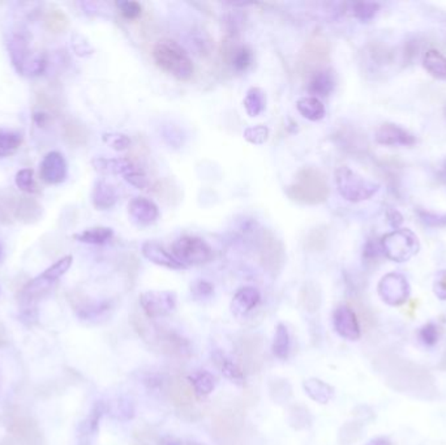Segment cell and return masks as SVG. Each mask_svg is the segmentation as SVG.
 <instances>
[{
    "instance_id": "6da1fadb",
    "label": "cell",
    "mask_w": 446,
    "mask_h": 445,
    "mask_svg": "<svg viewBox=\"0 0 446 445\" xmlns=\"http://www.w3.org/2000/svg\"><path fill=\"white\" fill-rule=\"evenodd\" d=\"M286 194L296 203L317 205L325 203L329 196V185L320 170L308 166L296 173L294 182L286 188Z\"/></svg>"
},
{
    "instance_id": "7a4b0ae2",
    "label": "cell",
    "mask_w": 446,
    "mask_h": 445,
    "mask_svg": "<svg viewBox=\"0 0 446 445\" xmlns=\"http://www.w3.org/2000/svg\"><path fill=\"white\" fill-rule=\"evenodd\" d=\"M153 59L165 72L180 81H188L195 72L193 63L186 50L171 40H161L153 47Z\"/></svg>"
},
{
    "instance_id": "3957f363",
    "label": "cell",
    "mask_w": 446,
    "mask_h": 445,
    "mask_svg": "<svg viewBox=\"0 0 446 445\" xmlns=\"http://www.w3.org/2000/svg\"><path fill=\"white\" fill-rule=\"evenodd\" d=\"M132 322L138 336L143 337L144 341L149 342L152 346L159 349L161 352L173 357H180V358L189 355L191 352L189 343L175 331H164L162 328L149 325L140 316H135Z\"/></svg>"
},
{
    "instance_id": "277c9868",
    "label": "cell",
    "mask_w": 446,
    "mask_h": 445,
    "mask_svg": "<svg viewBox=\"0 0 446 445\" xmlns=\"http://www.w3.org/2000/svg\"><path fill=\"white\" fill-rule=\"evenodd\" d=\"M335 186L340 195L350 203H362L374 197L380 185L355 173L349 166H340L335 170Z\"/></svg>"
},
{
    "instance_id": "5b68a950",
    "label": "cell",
    "mask_w": 446,
    "mask_h": 445,
    "mask_svg": "<svg viewBox=\"0 0 446 445\" xmlns=\"http://www.w3.org/2000/svg\"><path fill=\"white\" fill-rule=\"evenodd\" d=\"M381 249L388 259L395 263H405L419 252L420 243L410 228H397L383 237Z\"/></svg>"
},
{
    "instance_id": "8992f818",
    "label": "cell",
    "mask_w": 446,
    "mask_h": 445,
    "mask_svg": "<svg viewBox=\"0 0 446 445\" xmlns=\"http://www.w3.org/2000/svg\"><path fill=\"white\" fill-rule=\"evenodd\" d=\"M73 258L71 255H67L62 259L54 263L51 267H49L38 277L31 280L21 291L22 300L26 304H31V302L40 298L45 291L49 290L52 285L62 279L63 276L72 267Z\"/></svg>"
},
{
    "instance_id": "52a82bcc",
    "label": "cell",
    "mask_w": 446,
    "mask_h": 445,
    "mask_svg": "<svg viewBox=\"0 0 446 445\" xmlns=\"http://www.w3.org/2000/svg\"><path fill=\"white\" fill-rule=\"evenodd\" d=\"M174 258L186 265L205 264L213 258V251L204 239L184 235L173 243Z\"/></svg>"
},
{
    "instance_id": "ba28073f",
    "label": "cell",
    "mask_w": 446,
    "mask_h": 445,
    "mask_svg": "<svg viewBox=\"0 0 446 445\" xmlns=\"http://www.w3.org/2000/svg\"><path fill=\"white\" fill-rule=\"evenodd\" d=\"M257 255L262 268L271 274H278L285 264V247L270 230L264 228L257 237Z\"/></svg>"
},
{
    "instance_id": "9c48e42d",
    "label": "cell",
    "mask_w": 446,
    "mask_h": 445,
    "mask_svg": "<svg viewBox=\"0 0 446 445\" xmlns=\"http://www.w3.org/2000/svg\"><path fill=\"white\" fill-rule=\"evenodd\" d=\"M330 47L328 41L322 36H313L304 45L299 55V70L303 75L311 76L322 70V67L329 62Z\"/></svg>"
},
{
    "instance_id": "30bf717a",
    "label": "cell",
    "mask_w": 446,
    "mask_h": 445,
    "mask_svg": "<svg viewBox=\"0 0 446 445\" xmlns=\"http://www.w3.org/2000/svg\"><path fill=\"white\" fill-rule=\"evenodd\" d=\"M377 292L381 300L388 306L399 307L404 306L410 298L411 288L404 274L401 273H388L379 282Z\"/></svg>"
},
{
    "instance_id": "8fae6325",
    "label": "cell",
    "mask_w": 446,
    "mask_h": 445,
    "mask_svg": "<svg viewBox=\"0 0 446 445\" xmlns=\"http://www.w3.org/2000/svg\"><path fill=\"white\" fill-rule=\"evenodd\" d=\"M140 304L149 319H158L175 310L177 294L174 291H145L140 297Z\"/></svg>"
},
{
    "instance_id": "7c38bea8",
    "label": "cell",
    "mask_w": 446,
    "mask_h": 445,
    "mask_svg": "<svg viewBox=\"0 0 446 445\" xmlns=\"http://www.w3.org/2000/svg\"><path fill=\"white\" fill-rule=\"evenodd\" d=\"M333 324L335 331L344 340L356 341L362 336L360 324L355 311L346 304H341L335 309L333 313Z\"/></svg>"
},
{
    "instance_id": "4fadbf2b",
    "label": "cell",
    "mask_w": 446,
    "mask_h": 445,
    "mask_svg": "<svg viewBox=\"0 0 446 445\" xmlns=\"http://www.w3.org/2000/svg\"><path fill=\"white\" fill-rule=\"evenodd\" d=\"M68 175V165L61 152H49L40 164V176L46 185H61Z\"/></svg>"
},
{
    "instance_id": "5bb4252c",
    "label": "cell",
    "mask_w": 446,
    "mask_h": 445,
    "mask_svg": "<svg viewBox=\"0 0 446 445\" xmlns=\"http://www.w3.org/2000/svg\"><path fill=\"white\" fill-rule=\"evenodd\" d=\"M374 140L377 144L385 146H413L416 143L415 136L393 123L380 125L374 134Z\"/></svg>"
},
{
    "instance_id": "9a60e30c",
    "label": "cell",
    "mask_w": 446,
    "mask_h": 445,
    "mask_svg": "<svg viewBox=\"0 0 446 445\" xmlns=\"http://www.w3.org/2000/svg\"><path fill=\"white\" fill-rule=\"evenodd\" d=\"M261 354H262V342L256 336L243 337L238 345L239 359L244 364L250 373H256L261 366Z\"/></svg>"
},
{
    "instance_id": "2e32d148",
    "label": "cell",
    "mask_w": 446,
    "mask_h": 445,
    "mask_svg": "<svg viewBox=\"0 0 446 445\" xmlns=\"http://www.w3.org/2000/svg\"><path fill=\"white\" fill-rule=\"evenodd\" d=\"M128 213L137 225L149 226L159 218V209L146 197H135L128 204Z\"/></svg>"
},
{
    "instance_id": "e0dca14e",
    "label": "cell",
    "mask_w": 446,
    "mask_h": 445,
    "mask_svg": "<svg viewBox=\"0 0 446 445\" xmlns=\"http://www.w3.org/2000/svg\"><path fill=\"white\" fill-rule=\"evenodd\" d=\"M7 49L10 54V62L15 67V70L20 73L22 67L28 59L31 58V46H29V40L24 33H12L7 41Z\"/></svg>"
},
{
    "instance_id": "ac0fdd59",
    "label": "cell",
    "mask_w": 446,
    "mask_h": 445,
    "mask_svg": "<svg viewBox=\"0 0 446 445\" xmlns=\"http://www.w3.org/2000/svg\"><path fill=\"white\" fill-rule=\"evenodd\" d=\"M141 252L145 259L152 261L153 264L168 268V270H183L186 268L182 263H179L173 255H170L166 249H164L157 242H145L141 247Z\"/></svg>"
},
{
    "instance_id": "d6986e66",
    "label": "cell",
    "mask_w": 446,
    "mask_h": 445,
    "mask_svg": "<svg viewBox=\"0 0 446 445\" xmlns=\"http://www.w3.org/2000/svg\"><path fill=\"white\" fill-rule=\"evenodd\" d=\"M94 170L106 175H123L136 170V165L129 158H94Z\"/></svg>"
},
{
    "instance_id": "ffe728a7",
    "label": "cell",
    "mask_w": 446,
    "mask_h": 445,
    "mask_svg": "<svg viewBox=\"0 0 446 445\" xmlns=\"http://www.w3.org/2000/svg\"><path fill=\"white\" fill-rule=\"evenodd\" d=\"M335 84L337 79L334 71L330 68H322L310 76L308 92L313 94V97L316 98L328 97L334 91Z\"/></svg>"
},
{
    "instance_id": "44dd1931",
    "label": "cell",
    "mask_w": 446,
    "mask_h": 445,
    "mask_svg": "<svg viewBox=\"0 0 446 445\" xmlns=\"http://www.w3.org/2000/svg\"><path fill=\"white\" fill-rule=\"evenodd\" d=\"M260 300H261V294L256 288H252V286L241 288L237 291V294L232 298L231 310L238 316L246 315L259 304Z\"/></svg>"
},
{
    "instance_id": "7402d4cb",
    "label": "cell",
    "mask_w": 446,
    "mask_h": 445,
    "mask_svg": "<svg viewBox=\"0 0 446 445\" xmlns=\"http://www.w3.org/2000/svg\"><path fill=\"white\" fill-rule=\"evenodd\" d=\"M119 198V194L113 185L98 180L95 182L92 192V203L98 210H107L111 209L116 204Z\"/></svg>"
},
{
    "instance_id": "603a6c76",
    "label": "cell",
    "mask_w": 446,
    "mask_h": 445,
    "mask_svg": "<svg viewBox=\"0 0 446 445\" xmlns=\"http://www.w3.org/2000/svg\"><path fill=\"white\" fill-rule=\"evenodd\" d=\"M167 394L170 401H173V404L177 405V406H187L193 403V396L195 392L191 387L189 382H186L183 379H171L167 383L166 388Z\"/></svg>"
},
{
    "instance_id": "cb8c5ba5",
    "label": "cell",
    "mask_w": 446,
    "mask_h": 445,
    "mask_svg": "<svg viewBox=\"0 0 446 445\" xmlns=\"http://www.w3.org/2000/svg\"><path fill=\"white\" fill-rule=\"evenodd\" d=\"M423 67L437 80L446 81V56L436 49L427 50L423 56Z\"/></svg>"
},
{
    "instance_id": "d4e9b609",
    "label": "cell",
    "mask_w": 446,
    "mask_h": 445,
    "mask_svg": "<svg viewBox=\"0 0 446 445\" xmlns=\"http://www.w3.org/2000/svg\"><path fill=\"white\" fill-rule=\"evenodd\" d=\"M303 387H304L305 393L308 394L313 401H316L319 404H328L334 397L333 387L322 382L320 379L305 380Z\"/></svg>"
},
{
    "instance_id": "484cf974",
    "label": "cell",
    "mask_w": 446,
    "mask_h": 445,
    "mask_svg": "<svg viewBox=\"0 0 446 445\" xmlns=\"http://www.w3.org/2000/svg\"><path fill=\"white\" fill-rule=\"evenodd\" d=\"M296 109L303 118H305L311 122L321 120L322 118L325 116V106L319 98H316L313 95L299 98L296 102Z\"/></svg>"
},
{
    "instance_id": "4316f807",
    "label": "cell",
    "mask_w": 446,
    "mask_h": 445,
    "mask_svg": "<svg viewBox=\"0 0 446 445\" xmlns=\"http://www.w3.org/2000/svg\"><path fill=\"white\" fill-rule=\"evenodd\" d=\"M213 359H214V363L217 364V367L221 370V373H223L228 380H231L232 383L239 384V385L244 383V373L241 371V368L239 367L237 363L228 359L225 354H222V352L217 350L213 354Z\"/></svg>"
},
{
    "instance_id": "83f0119b",
    "label": "cell",
    "mask_w": 446,
    "mask_h": 445,
    "mask_svg": "<svg viewBox=\"0 0 446 445\" xmlns=\"http://www.w3.org/2000/svg\"><path fill=\"white\" fill-rule=\"evenodd\" d=\"M113 235H114L113 228L97 226V228H86L81 233L74 234L73 239L85 244H104L113 238Z\"/></svg>"
},
{
    "instance_id": "f1b7e54d",
    "label": "cell",
    "mask_w": 446,
    "mask_h": 445,
    "mask_svg": "<svg viewBox=\"0 0 446 445\" xmlns=\"http://www.w3.org/2000/svg\"><path fill=\"white\" fill-rule=\"evenodd\" d=\"M188 382L198 397L209 396L216 388V377L208 371H198L191 375Z\"/></svg>"
},
{
    "instance_id": "f546056e",
    "label": "cell",
    "mask_w": 446,
    "mask_h": 445,
    "mask_svg": "<svg viewBox=\"0 0 446 445\" xmlns=\"http://www.w3.org/2000/svg\"><path fill=\"white\" fill-rule=\"evenodd\" d=\"M243 104L250 118L259 116L266 107V95L260 88H250L246 94Z\"/></svg>"
},
{
    "instance_id": "4dcf8cb0",
    "label": "cell",
    "mask_w": 446,
    "mask_h": 445,
    "mask_svg": "<svg viewBox=\"0 0 446 445\" xmlns=\"http://www.w3.org/2000/svg\"><path fill=\"white\" fill-rule=\"evenodd\" d=\"M299 302L304 310L308 312H316L321 306V292L314 283L308 282L301 288L299 292Z\"/></svg>"
},
{
    "instance_id": "1f68e13d",
    "label": "cell",
    "mask_w": 446,
    "mask_h": 445,
    "mask_svg": "<svg viewBox=\"0 0 446 445\" xmlns=\"http://www.w3.org/2000/svg\"><path fill=\"white\" fill-rule=\"evenodd\" d=\"M22 143V135L17 131L0 128V157L15 153Z\"/></svg>"
},
{
    "instance_id": "d6a6232c",
    "label": "cell",
    "mask_w": 446,
    "mask_h": 445,
    "mask_svg": "<svg viewBox=\"0 0 446 445\" xmlns=\"http://www.w3.org/2000/svg\"><path fill=\"white\" fill-rule=\"evenodd\" d=\"M290 352V334L285 324H278L276 329L274 342H273V354L278 359H286Z\"/></svg>"
},
{
    "instance_id": "836d02e7",
    "label": "cell",
    "mask_w": 446,
    "mask_h": 445,
    "mask_svg": "<svg viewBox=\"0 0 446 445\" xmlns=\"http://www.w3.org/2000/svg\"><path fill=\"white\" fill-rule=\"evenodd\" d=\"M228 58L234 70L238 72H243L253 62V52L247 46H240V47L231 49L228 52Z\"/></svg>"
},
{
    "instance_id": "e575fe53",
    "label": "cell",
    "mask_w": 446,
    "mask_h": 445,
    "mask_svg": "<svg viewBox=\"0 0 446 445\" xmlns=\"http://www.w3.org/2000/svg\"><path fill=\"white\" fill-rule=\"evenodd\" d=\"M47 68V59L41 52H33L28 62L22 67L20 75L26 77H37L45 73Z\"/></svg>"
},
{
    "instance_id": "d590c367",
    "label": "cell",
    "mask_w": 446,
    "mask_h": 445,
    "mask_svg": "<svg viewBox=\"0 0 446 445\" xmlns=\"http://www.w3.org/2000/svg\"><path fill=\"white\" fill-rule=\"evenodd\" d=\"M349 7H350L353 17H356L358 20L363 21V22L374 19L380 10V4L371 3V1L353 3V4H349Z\"/></svg>"
},
{
    "instance_id": "8d00e7d4",
    "label": "cell",
    "mask_w": 446,
    "mask_h": 445,
    "mask_svg": "<svg viewBox=\"0 0 446 445\" xmlns=\"http://www.w3.org/2000/svg\"><path fill=\"white\" fill-rule=\"evenodd\" d=\"M104 412H106V405H104V403H102V401L95 403L93 409H92V412H90V414L86 418V421L83 422V430L85 434L94 435V434L98 431L99 422H101V418L104 416Z\"/></svg>"
},
{
    "instance_id": "74e56055",
    "label": "cell",
    "mask_w": 446,
    "mask_h": 445,
    "mask_svg": "<svg viewBox=\"0 0 446 445\" xmlns=\"http://www.w3.org/2000/svg\"><path fill=\"white\" fill-rule=\"evenodd\" d=\"M15 183L21 191L26 194H35L38 192L37 185L34 180V173L31 169H22L15 178Z\"/></svg>"
},
{
    "instance_id": "f35d334b",
    "label": "cell",
    "mask_w": 446,
    "mask_h": 445,
    "mask_svg": "<svg viewBox=\"0 0 446 445\" xmlns=\"http://www.w3.org/2000/svg\"><path fill=\"white\" fill-rule=\"evenodd\" d=\"M244 139L248 141L249 144L253 146H262L268 141L269 139V128L265 125H257L253 127H248L244 131Z\"/></svg>"
},
{
    "instance_id": "ab89813d",
    "label": "cell",
    "mask_w": 446,
    "mask_h": 445,
    "mask_svg": "<svg viewBox=\"0 0 446 445\" xmlns=\"http://www.w3.org/2000/svg\"><path fill=\"white\" fill-rule=\"evenodd\" d=\"M102 140H104L106 146H110L111 149H114L116 152H123L131 146V139L125 135V134H116V132L104 134L102 136Z\"/></svg>"
},
{
    "instance_id": "60d3db41",
    "label": "cell",
    "mask_w": 446,
    "mask_h": 445,
    "mask_svg": "<svg viewBox=\"0 0 446 445\" xmlns=\"http://www.w3.org/2000/svg\"><path fill=\"white\" fill-rule=\"evenodd\" d=\"M326 231L321 228H313L307 237L305 247L311 251H322L326 247Z\"/></svg>"
},
{
    "instance_id": "b9f144b4",
    "label": "cell",
    "mask_w": 446,
    "mask_h": 445,
    "mask_svg": "<svg viewBox=\"0 0 446 445\" xmlns=\"http://www.w3.org/2000/svg\"><path fill=\"white\" fill-rule=\"evenodd\" d=\"M116 6L127 20H136L143 13V7L138 1H118Z\"/></svg>"
},
{
    "instance_id": "7bdbcfd3",
    "label": "cell",
    "mask_w": 446,
    "mask_h": 445,
    "mask_svg": "<svg viewBox=\"0 0 446 445\" xmlns=\"http://www.w3.org/2000/svg\"><path fill=\"white\" fill-rule=\"evenodd\" d=\"M360 431H362L360 426L355 422H350V423L343 426L341 428V432H340L341 443L347 445L356 442L360 437Z\"/></svg>"
},
{
    "instance_id": "ee69618b",
    "label": "cell",
    "mask_w": 446,
    "mask_h": 445,
    "mask_svg": "<svg viewBox=\"0 0 446 445\" xmlns=\"http://www.w3.org/2000/svg\"><path fill=\"white\" fill-rule=\"evenodd\" d=\"M419 338L426 346L436 345L438 341V328L433 322H428L420 328Z\"/></svg>"
},
{
    "instance_id": "f6af8a7d",
    "label": "cell",
    "mask_w": 446,
    "mask_h": 445,
    "mask_svg": "<svg viewBox=\"0 0 446 445\" xmlns=\"http://www.w3.org/2000/svg\"><path fill=\"white\" fill-rule=\"evenodd\" d=\"M125 182L131 186L136 187L137 189H145L149 186V179L141 170H134L125 175Z\"/></svg>"
},
{
    "instance_id": "bcb514c9",
    "label": "cell",
    "mask_w": 446,
    "mask_h": 445,
    "mask_svg": "<svg viewBox=\"0 0 446 445\" xmlns=\"http://www.w3.org/2000/svg\"><path fill=\"white\" fill-rule=\"evenodd\" d=\"M419 217L428 226L437 228V226H445L446 225V214H436V213H431V212H426V210H419Z\"/></svg>"
},
{
    "instance_id": "7dc6e473",
    "label": "cell",
    "mask_w": 446,
    "mask_h": 445,
    "mask_svg": "<svg viewBox=\"0 0 446 445\" xmlns=\"http://www.w3.org/2000/svg\"><path fill=\"white\" fill-rule=\"evenodd\" d=\"M73 52L79 56H89L93 54V49L90 47L89 42L86 41L81 36H74L72 38Z\"/></svg>"
},
{
    "instance_id": "c3c4849f",
    "label": "cell",
    "mask_w": 446,
    "mask_h": 445,
    "mask_svg": "<svg viewBox=\"0 0 446 445\" xmlns=\"http://www.w3.org/2000/svg\"><path fill=\"white\" fill-rule=\"evenodd\" d=\"M214 291V286L205 280L196 281L192 286V292L196 298H208Z\"/></svg>"
},
{
    "instance_id": "681fc988",
    "label": "cell",
    "mask_w": 446,
    "mask_h": 445,
    "mask_svg": "<svg viewBox=\"0 0 446 445\" xmlns=\"http://www.w3.org/2000/svg\"><path fill=\"white\" fill-rule=\"evenodd\" d=\"M433 291L440 300H446V270H441L436 276Z\"/></svg>"
},
{
    "instance_id": "f907efd6",
    "label": "cell",
    "mask_w": 446,
    "mask_h": 445,
    "mask_svg": "<svg viewBox=\"0 0 446 445\" xmlns=\"http://www.w3.org/2000/svg\"><path fill=\"white\" fill-rule=\"evenodd\" d=\"M388 218H389V221H390L392 226H395V228L399 226V225L402 224V221H404L402 216H401L397 210H395V209H390V210H389V213H388Z\"/></svg>"
},
{
    "instance_id": "816d5d0a",
    "label": "cell",
    "mask_w": 446,
    "mask_h": 445,
    "mask_svg": "<svg viewBox=\"0 0 446 445\" xmlns=\"http://www.w3.org/2000/svg\"><path fill=\"white\" fill-rule=\"evenodd\" d=\"M367 445H392V443L386 437H376Z\"/></svg>"
},
{
    "instance_id": "f5cc1de1",
    "label": "cell",
    "mask_w": 446,
    "mask_h": 445,
    "mask_svg": "<svg viewBox=\"0 0 446 445\" xmlns=\"http://www.w3.org/2000/svg\"><path fill=\"white\" fill-rule=\"evenodd\" d=\"M438 176H440V179L444 182L446 185V162L443 165V167L440 169V171H438Z\"/></svg>"
},
{
    "instance_id": "db71d44e",
    "label": "cell",
    "mask_w": 446,
    "mask_h": 445,
    "mask_svg": "<svg viewBox=\"0 0 446 445\" xmlns=\"http://www.w3.org/2000/svg\"><path fill=\"white\" fill-rule=\"evenodd\" d=\"M161 445H182L179 442H177V440H174V439H165L164 442H162V444Z\"/></svg>"
},
{
    "instance_id": "11a10c76",
    "label": "cell",
    "mask_w": 446,
    "mask_h": 445,
    "mask_svg": "<svg viewBox=\"0 0 446 445\" xmlns=\"http://www.w3.org/2000/svg\"><path fill=\"white\" fill-rule=\"evenodd\" d=\"M0 256H1V247H0Z\"/></svg>"
},
{
    "instance_id": "9f6ffc18",
    "label": "cell",
    "mask_w": 446,
    "mask_h": 445,
    "mask_svg": "<svg viewBox=\"0 0 446 445\" xmlns=\"http://www.w3.org/2000/svg\"><path fill=\"white\" fill-rule=\"evenodd\" d=\"M187 445H198V444H195V443H192V444H187Z\"/></svg>"
}]
</instances>
